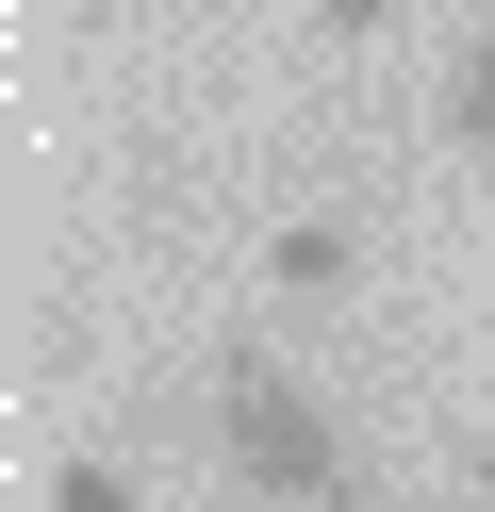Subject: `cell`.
<instances>
[{
	"instance_id": "obj_5",
	"label": "cell",
	"mask_w": 495,
	"mask_h": 512,
	"mask_svg": "<svg viewBox=\"0 0 495 512\" xmlns=\"http://www.w3.org/2000/svg\"><path fill=\"white\" fill-rule=\"evenodd\" d=\"M314 34H330V50H380V34H396V0H314Z\"/></svg>"
},
{
	"instance_id": "obj_6",
	"label": "cell",
	"mask_w": 495,
	"mask_h": 512,
	"mask_svg": "<svg viewBox=\"0 0 495 512\" xmlns=\"http://www.w3.org/2000/svg\"><path fill=\"white\" fill-rule=\"evenodd\" d=\"M83 17H182V0H83Z\"/></svg>"
},
{
	"instance_id": "obj_1",
	"label": "cell",
	"mask_w": 495,
	"mask_h": 512,
	"mask_svg": "<svg viewBox=\"0 0 495 512\" xmlns=\"http://www.w3.org/2000/svg\"><path fill=\"white\" fill-rule=\"evenodd\" d=\"M215 463H231L248 512H380L363 463H347V430H330V397H314L297 364H264V347L215 364Z\"/></svg>"
},
{
	"instance_id": "obj_2",
	"label": "cell",
	"mask_w": 495,
	"mask_h": 512,
	"mask_svg": "<svg viewBox=\"0 0 495 512\" xmlns=\"http://www.w3.org/2000/svg\"><path fill=\"white\" fill-rule=\"evenodd\" d=\"M429 133H446L462 166H495V17H479V34L446 50V100H429Z\"/></svg>"
},
{
	"instance_id": "obj_7",
	"label": "cell",
	"mask_w": 495,
	"mask_h": 512,
	"mask_svg": "<svg viewBox=\"0 0 495 512\" xmlns=\"http://www.w3.org/2000/svg\"><path fill=\"white\" fill-rule=\"evenodd\" d=\"M462 479H479V512H495V446H479V463H462Z\"/></svg>"
},
{
	"instance_id": "obj_4",
	"label": "cell",
	"mask_w": 495,
	"mask_h": 512,
	"mask_svg": "<svg viewBox=\"0 0 495 512\" xmlns=\"http://www.w3.org/2000/svg\"><path fill=\"white\" fill-rule=\"evenodd\" d=\"M50 512H132V479L99 463V446H66V463H50Z\"/></svg>"
},
{
	"instance_id": "obj_3",
	"label": "cell",
	"mask_w": 495,
	"mask_h": 512,
	"mask_svg": "<svg viewBox=\"0 0 495 512\" xmlns=\"http://www.w3.org/2000/svg\"><path fill=\"white\" fill-rule=\"evenodd\" d=\"M264 281H281V298H347V281H363V248L330 232V215H297V232L264 248Z\"/></svg>"
}]
</instances>
